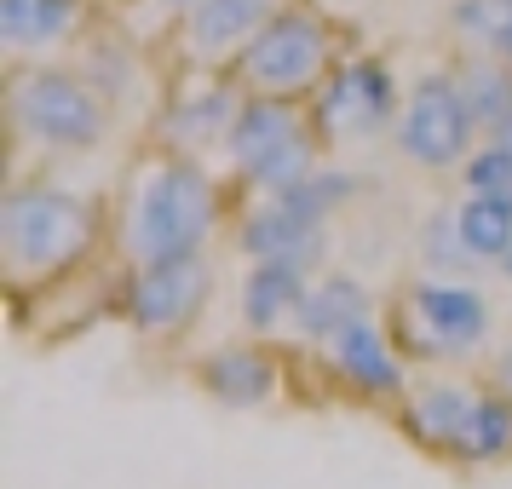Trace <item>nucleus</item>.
<instances>
[{
	"instance_id": "obj_2",
	"label": "nucleus",
	"mask_w": 512,
	"mask_h": 489,
	"mask_svg": "<svg viewBox=\"0 0 512 489\" xmlns=\"http://www.w3.org/2000/svg\"><path fill=\"white\" fill-rule=\"evenodd\" d=\"M104 208L64 185L29 179L0 196V271L12 294H41L81 271L104 242Z\"/></svg>"
},
{
	"instance_id": "obj_6",
	"label": "nucleus",
	"mask_w": 512,
	"mask_h": 489,
	"mask_svg": "<svg viewBox=\"0 0 512 489\" xmlns=\"http://www.w3.org/2000/svg\"><path fill=\"white\" fill-rule=\"evenodd\" d=\"M231 173L259 196H277V190L305 185L328 156V139L311 104H294V98H248L242 116L231 127Z\"/></svg>"
},
{
	"instance_id": "obj_8",
	"label": "nucleus",
	"mask_w": 512,
	"mask_h": 489,
	"mask_svg": "<svg viewBox=\"0 0 512 489\" xmlns=\"http://www.w3.org/2000/svg\"><path fill=\"white\" fill-rule=\"evenodd\" d=\"M392 144L397 156L415 167V173H461L472 162V150L484 144L478 133V116L461 93V75L455 70H426L403 93V110H397V127H392Z\"/></svg>"
},
{
	"instance_id": "obj_20",
	"label": "nucleus",
	"mask_w": 512,
	"mask_h": 489,
	"mask_svg": "<svg viewBox=\"0 0 512 489\" xmlns=\"http://www.w3.org/2000/svg\"><path fill=\"white\" fill-rule=\"evenodd\" d=\"M455 75H461V93L472 104V116H478V133L484 139L512 133V64L489 58V52H461Z\"/></svg>"
},
{
	"instance_id": "obj_18",
	"label": "nucleus",
	"mask_w": 512,
	"mask_h": 489,
	"mask_svg": "<svg viewBox=\"0 0 512 489\" xmlns=\"http://www.w3.org/2000/svg\"><path fill=\"white\" fill-rule=\"evenodd\" d=\"M305 288H311L305 265H288V259H254V265H248V277H242V294H236V311H242L248 334L265 340V334L294 328Z\"/></svg>"
},
{
	"instance_id": "obj_1",
	"label": "nucleus",
	"mask_w": 512,
	"mask_h": 489,
	"mask_svg": "<svg viewBox=\"0 0 512 489\" xmlns=\"http://www.w3.org/2000/svg\"><path fill=\"white\" fill-rule=\"evenodd\" d=\"M219 231H225V190L185 150H150L127 173L110 213V248L127 271L208 254Z\"/></svg>"
},
{
	"instance_id": "obj_11",
	"label": "nucleus",
	"mask_w": 512,
	"mask_h": 489,
	"mask_svg": "<svg viewBox=\"0 0 512 489\" xmlns=\"http://www.w3.org/2000/svg\"><path fill=\"white\" fill-rule=\"evenodd\" d=\"M242 104H248V93L231 81V70H185L173 98H167L162 121H156L162 150L196 156L208 144H231V127L242 116Z\"/></svg>"
},
{
	"instance_id": "obj_9",
	"label": "nucleus",
	"mask_w": 512,
	"mask_h": 489,
	"mask_svg": "<svg viewBox=\"0 0 512 489\" xmlns=\"http://www.w3.org/2000/svg\"><path fill=\"white\" fill-rule=\"evenodd\" d=\"M208 300H213V259L208 254L167 259V265H139V271L121 277V317L150 346H167V340L190 334V328L202 323Z\"/></svg>"
},
{
	"instance_id": "obj_4",
	"label": "nucleus",
	"mask_w": 512,
	"mask_h": 489,
	"mask_svg": "<svg viewBox=\"0 0 512 489\" xmlns=\"http://www.w3.org/2000/svg\"><path fill=\"white\" fill-rule=\"evenodd\" d=\"M397 409H403L409 438H420L438 455H455V461H472V466L512 455V397L495 392V386L455 380V374L409 380Z\"/></svg>"
},
{
	"instance_id": "obj_19",
	"label": "nucleus",
	"mask_w": 512,
	"mask_h": 489,
	"mask_svg": "<svg viewBox=\"0 0 512 489\" xmlns=\"http://www.w3.org/2000/svg\"><path fill=\"white\" fill-rule=\"evenodd\" d=\"M455 225L478 265H501L512 254V190H466L455 202Z\"/></svg>"
},
{
	"instance_id": "obj_13",
	"label": "nucleus",
	"mask_w": 512,
	"mask_h": 489,
	"mask_svg": "<svg viewBox=\"0 0 512 489\" xmlns=\"http://www.w3.org/2000/svg\"><path fill=\"white\" fill-rule=\"evenodd\" d=\"M236 248L254 259H288V265H317V254L328 248V225L311 219L305 208H294L288 196H259L236 213Z\"/></svg>"
},
{
	"instance_id": "obj_25",
	"label": "nucleus",
	"mask_w": 512,
	"mask_h": 489,
	"mask_svg": "<svg viewBox=\"0 0 512 489\" xmlns=\"http://www.w3.org/2000/svg\"><path fill=\"white\" fill-rule=\"evenodd\" d=\"M501 271H507V282H512V254H507V259H501Z\"/></svg>"
},
{
	"instance_id": "obj_21",
	"label": "nucleus",
	"mask_w": 512,
	"mask_h": 489,
	"mask_svg": "<svg viewBox=\"0 0 512 489\" xmlns=\"http://www.w3.org/2000/svg\"><path fill=\"white\" fill-rule=\"evenodd\" d=\"M449 29L466 41V52H489L512 64V0H455Z\"/></svg>"
},
{
	"instance_id": "obj_10",
	"label": "nucleus",
	"mask_w": 512,
	"mask_h": 489,
	"mask_svg": "<svg viewBox=\"0 0 512 489\" xmlns=\"http://www.w3.org/2000/svg\"><path fill=\"white\" fill-rule=\"evenodd\" d=\"M403 93H397L386 58H340V70L311 98V116L328 144H369L397 127Z\"/></svg>"
},
{
	"instance_id": "obj_3",
	"label": "nucleus",
	"mask_w": 512,
	"mask_h": 489,
	"mask_svg": "<svg viewBox=\"0 0 512 489\" xmlns=\"http://www.w3.org/2000/svg\"><path fill=\"white\" fill-rule=\"evenodd\" d=\"M110 93L93 75H75L47 58L6 64V127L18 144L52 150V156H87L110 139Z\"/></svg>"
},
{
	"instance_id": "obj_16",
	"label": "nucleus",
	"mask_w": 512,
	"mask_h": 489,
	"mask_svg": "<svg viewBox=\"0 0 512 489\" xmlns=\"http://www.w3.org/2000/svg\"><path fill=\"white\" fill-rule=\"evenodd\" d=\"M87 29V0H0V47L12 64L52 58Z\"/></svg>"
},
{
	"instance_id": "obj_23",
	"label": "nucleus",
	"mask_w": 512,
	"mask_h": 489,
	"mask_svg": "<svg viewBox=\"0 0 512 489\" xmlns=\"http://www.w3.org/2000/svg\"><path fill=\"white\" fill-rule=\"evenodd\" d=\"M489 386H495V392H507L512 397V340L501 351H495V380H489Z\"/></svg>"
},
{
	"instance_id": "obj_15",
	"label": "nucleus",
	"mask_w": 512,
	"mask_h": 489,
	"mask_svg": "<svg viewBox=\"0 0 512 489\" xmlns=\"http://www.w3.org/2000/svg\"><path fill=\"white\" fill-rule=\"evenodd\" d=\"M196 386L213 403H231V409H259L271 403L282 386V363L271 357L265 340H231V346H213L196 363Z\"/></svg>"
},
{
	"instance_id": "obj_17",
	"label": "nucleus",
	"mask_w": 512,
	"mask_h": 489,
	"mask_svg": "<svg viewBox=\"0 0 512 489\" xmlns=\"http://www.w3.org/2000/svg\"><path fill=\"white\" fill-rule=\"evenodd\" d=\"M369 317H374L369 288H363L357 277H346V271H323V277H311V288H305V300H300V317H294L288 334L323 351L328 340H340L346 328L369 323Z\"/></svg>"
},
{
	"instance_id": "obj_14",
	"label": "nucleus",
	"mask_w": 512,
	"mask_h": 489,
	"mask_svg": "<svg viewBox=\"0 0 512 489\" xmlns=\"http://www.w3.org/2000/svg\"><path fill=\"white\" fill-rule=\"evenodd\" d=\"M323 357H328V369L340 374L346 386H357L363 397L403 403V392H409V363H403V346H397L374 317H369V323H357V328H346L340 340H328Z\"/></svg>"
},
{
	"instance_id": "obj_7",
	"label": "nucleus",
	"mask_w": 512,
	"mask_h": 489,
	"mask_svg": "<svg viewBox=\"0 0 512 489\" xmlns=\"http://www.w3.org/2000/svg\"><path fill=\"white\" fill-rule=\"evenodd\" d=\"M397 317H403V357H426V363H461L472 351L489 346V311L484 288L461 277H409L397 294Z\"/></svg>"
},
{
	"instance_id": "obj_22",
	"label": "nucleus",
	"mask_w": 512,
	"mask_h": 489,
	"mask_svg": "<svg viewBox=\"0 0 512 489\" xmlns=\"http://www.w3.org/2000/svg\"><path fill=\"white\" fill-rule=\"evenodd\" d=\"M461 185L466 190H512V150L507 144L484 139L472 150V162L461 167Z\"/></svg>"
},
{
	"instance_id": "obj_24",
	"label": "nucleus",
	"mask_w": 512,
	"mask_h": 489,
	"mask_svg": "<svg viewBox=\"0 0 512 489\" xmlns=\"http://www.w3.org/2000/svg\"><path fill=\"white\" fill-rule=\"evenodd\" d=\"M150 6H162L167 18H173V24H179V18H190V12H196V6H202V0H150Z\"/></svg>"
},
{
	"instance_id": "obj_5",
	"label": "nucleus",
	"mask_w": 512,
	"mask_h": 489,
	"mask_svg": "<svg viewBox=\"0 0 512 489\" xmlns=\"http://www.w3.org/2000/svg\"><path fill=\"white\" fill-rule=\"evenodd\" d=\"M340 58H346V41L323 12L282 6L277 18L259 29L254 47L231 64V81L248 98H294V104H305V98L323 93V81L340 70Z\"/></svg>"
},
{
	"instance_id": "obj_12",
	"label": "nucleus",
	"mask_w": 512,
	"mask_h": 489,
	"mask_svg": "<svg viewBox=\"0 0 512 489\" xmlns=\"http://www.w3.org/2000/svg\"><path fill=\"white\" fill-rule=\"evenodd\" d=\"M282 6L294 0H202L190 18L173 24V47L185 58V70H231Z\"/></svg>"
}]
</instances>
